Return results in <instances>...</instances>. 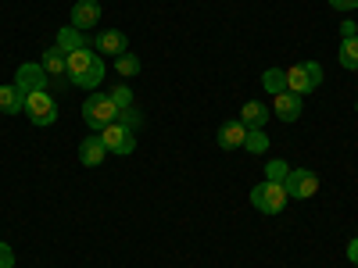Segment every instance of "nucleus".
I'll list each match as a JSON object with an SVG mask.
<instances>
[{
	"label": "nucleus",
	"instance_id": "obj_1",
	"mask_svg": "<svg viewBox=\"0 0 358 268\" xmlns=\"http://www.w3.org/2000/svg\"><path fill=\"white\" fill-rule=\"evenodd\" d=\"M83 122L90 126V129H108L111 122H118V107H115V100L108 97V94H90L86 97V104H83Z\"/></svg>",
	"mask_w": 358,
	"mask_h": 268
},
{
	"label": "nucleus",
	"instance_id": "obj_2",
	"mask_svg": "<svg viewBox=\"0 0 358 268\" xmlns=\"http://www.w3.org/2000/svg\"><path fill=\"white\" fill-rule=\"evenodd\" d=\"M287 200H290V193L283 190V183H258L255 190H251V204L258 207L262 215H280L283 207H287Z\"/></svg>",
	"mask_w": 358,
	"mask_h": 268
},
{
	"label": "nucleus",
	"instance_id": "obj_3",
	"mask_svg": "<svg viewBox=\"0 0 358 268\" xmlns=\"http://www.w3.org/2000/svg\"><path fill=\"white\" fill-rule=\"evenodd\" d=\"M315 86H322V65H315V61H301V65L287 68V89H290V94L305 97V94H312Z\"/></svg>",
	"mask_w": 358,
	"mask_h": 268
},
{
	"label": "nucleus",
	"instance_id": "obj_4",
	"mask_svg": "<svg viewBox=\"0 0 358 268\" xmlns=\"http://www.w3.org/2000/svg\"><path fill=\"white\" fill-rule=\"evenodd\" d=\"M283 190L297 200H308L319 193V175L312 168H290V175L283 179Z\"/></svg>",
	"mask_w": 358,
	"mask_h": 268
},
{
	"label": "nucleus",
	"instance_id": "obj_5",
	"mask_svg": "<svg viewBox=\"0 0 358 268\" xmlns=\"http://www.w3.org/2000/svg\"><path fill=\"white\" fill-rule=\"evenodd\" d=\"M101 143L108 147V154H133L136 151V136L122 122H111L108 129H101Z\"/></svg>",
	"mask_w": 358,
	"mask_h": 268
},
{
	"label": "nucleus",
	"instance_id": "obj_6",
	"mask_svg": "<svg viewBox=\"0 0 358 268\" xmlns=\"http://www.w3.org/2000/svg\"><path fill=\"white\" fill-rule=\"evenodd\" d=\"M25 114L33 126H54L57 122V104L50 94H29L25 97Z\"/></svg>",
	"mask_w": 358,
	"mask_h": 268
},
{
	"label": "nucleus",
	"instance_id": "obj_7",
	"mask_svg": "<svg viewBox=\"0 0 358 268\" xmlns=\"http://www.w3.org/2000/svg\"><path fill=\"white\" fill-rule=\"evenodd\" d=\"M94 50L104 54V57H118V54L129 50V40H126V33H118V29H101L94 36Z\"/></svg>",
	"mask_w": 358,
	"mask_h": 268
},
{
	"label": "nucleus",
	"instance_id": "obj_8",
	"mask_svg": "<svg viewBox=\"0 0 358 268\" xmlns=\"http://www.w3.org/2000/svg\"><path fill=\"white\" fill-rule=\"evenodd\" d=\"M15 82L25 89V94H47V86H50V75L43 72V65H22Z\"/></svg>",
	"mask_w": 358,
	"mask_h": 268
},
{
	"label": "nucleus",
	"instance_id": "obj_9",
	"mask_svg": "<svg viewBox=\"0 0 358 268\" xmlns=\"http://www.w3.org/2000/svg\"><path fill=\"white\" fill-rule=\"evenodd\" d=\"M97 22H101V4H97V0H76V8H72V25L79 29V33L94 29Z\"/></svg>",
	"mask_w": 358,
	"mask_h": 268
},
{
	"label": "nucleus",
	"instance_id": "obj_10",
	"mask_svg": "<svg viewBox=\"0 0 358 268\" xmlns=\"http://www.w3.org/2000/svg\"><path fill=\"white\" fill-rule=\"evenodd\" d=\"M301 97L297 94H290V89H283V94H276V100H273V111H276V118H283V122H297L301 118Z\"/></svg>",
	"mask_w": 358,
	"mask_h": 268
},
{
	"label": "nucleus",
	"instance_id": "obj_11",
	"mask_svg": "<svg viewBox=\"0 0 358 268\" xmlns=\"http://www.w3.org/2000/svg\"><path fill=\"white\" fill-rule=\"evenodd\" d=\"M40 65H43V72H47L50 79H65V75H69V54H65L62 47H50V50H43Z\"/></svg>",
	"mask_w": 358,
	"mask_h": 268
},
{
	"label": "nucleus",
	"instance_id": "obj_12",
	"mask_svg": "<svg viewBox=\"0 0 358 268\" xmlns=\"http://www.w3.org/2000/svg\"><path fill=\"white\" fill-rule=\"evenodd\" d=\"M104 158H108V147L101 143V136H86V140L79 143V161H83L86 168L104 165Z\"/></svg>",
	"mask_w": 358,
	"mask_h": 268
},
{
	"label": "nucleus",
	"instance_id": "obj_13",
	"mask_svg": "<svg viewBox=\"0 0 358 268\" xmlns=\"http://www.w3.org/2000/svg\"><path fill=\"white\" fill-rule=\"evenodd\" d=\"M97 61H101V54L94 50V43H90V47H79V50H72V54H69V79L83 75L86 68H94Z\"/></svg>",
	"mask_w": 358,
	"mask_h": 268
},
{
	"label": "nucleus",
	"instance_id": "obj_14",
	"mask_svg": "<svg viewBox=\"0 0 358 268\" xmlns=\"http://www.w3.org/2000/svg\"><path fill=\"white\" fill-rule=\"evenodd\" d=\"M25 89L18 86V82H11V86H0V111L4 114H18V111H25Z\"/></svg>",
	"mask_w": 358,
	"mask_h": 268
},
{
	"label": "nucleus",
	"instance_id": "obj_15",
	"mask_svg": "<svg viewBox=\"0 0 358 268\" xmlns=\"http://www.w3.org/2000/svg\"><path fill=\"white\" fill-rule=\"evenodd\" d=\"M244 140H248V126L236 118V122H226L222 129H219V147L222 151H236V147H244Z\"/></svg>",
	"mask_w": 358,
	"mask_h": 268
},
{
	"label": "nucleus",
	"instance_id": "obj_16",
	"mask_svg": "<svg viewBox=\"0 0 358 268\" xmlns=\"http://www.w3.org/2000/svg\"><path fill=\"white\" fill-rule=\"evenodd\" d=\"M265 118H268V107H265L262 100H248V104L241 107V122H244L248 129H265Z\"/></svg>",
	"mask_w": 358,
	"mask_h": 268
},
{
	"label": "nucleus",
	"instance_id": "obj_17",
	"mask_svg": "<svg viewBox=\"0 0 358 268\" xmlns=\"http://www.w3.org/2000/svg\"><path fill=\"white\" fill-rule=\"evenodd\" d=\"M54 47H62L65 54H72V50H79V47H90L86 40H83V33L76 25H65V29H57V43Z\"/></svg>",
	"mask_w": 358,
	"mask_h": 268
},
{
	"label": "nucleus",
	"instance_id": "obj_18",
	"mask_svg": "<svg viewBox=\"0 0 358 268\" xmlns=\"http://www.w3.org/2000/svg\"><path fill=\"white\" fill-rule=\"evenodd\" d=\"M341 68H348V72L358 68V36L341 40Z\"/></svg>",
	"mask_w": 358,
	"mask_h": 268
},
{
	"label": "nucleus",
	"instance_id": "obj_19",
	"mask_svg": "<svg viewBox=\"0 0 358 268\" xmlns=\"http://www.w3.org/2000/svg\"><path fill=\"white\" fill-rule=\"evenodd\" d=\"M262 86L268 89V94H283V89H287V72H280V68H265L262 72Z\"/></svg>",
	"mask_w": 358,
	"mask_h": 268
},
{
	"label": "nucleus",
	"instance_id": "obj_20",
	"mask_svg": "<svg viewBox=\"0 0 358 268\" xmlns=\"http://www.w3.org/2000/svg\"><path fill=\"white\" fill-rule=\"evenodd\" d=\"M101 79H104V61H97L94 68H86L83 75H76V79H69V82H76V86H83V89H97Z\"/></svg>",
	"mask_w": 358,
	"mask_h": 268
},
{
	"label": "nucleus",
	"instance_id": "obj_21",
	"mask_svg": "<svg viewBox=\"0 0 358 268\" xmlns=\"http://www.w3.org/2000/svg\"><path fill=\"white\" fill-rule=\"evenodd\" d=\"M115 72L122 75V79H133V75L140 72V57L129 54V50H126V54H118V57H115Z\"/></svg>",
	"mask_w": 358,
	"mask_h": 268
},
{
	"label": "nucleus",
	"instance_id": "obj_22",
	"mask_svg": "<svg viewBox=\"0 0 358 268\" xmlns=\"http://www.w3.org/2000/svg\"><path fill=\"white\" fill-rule=\"evenodd\" d=\"M265 147H268V136H265V129H248L244 151H248V154H265Z\"/></svg>",
	"mask_w": 358,
	"mask_h": 268
},
{
	"label": "nucleus",
	"instance_id": "obj_23",
	"mask_svg": "<svg viewBox=\"0 0 358 268\" xmlns=\"http://www.w3.org/2000/svg\"><path fill=\"white\" fill-rule=\"evenodd\" d=\"M108 97L115 100V107H118V111H126V107H133V89H129V86H122V82H118V86L111 89Z\"/></svg>",
	"mask_w": 358,
	"mask_h": 268
},
{
	"label": "nucleus",
	"instance_id": "obj_24",
	"mask_svg": "<svg viewBox=\"0 0 358 268\" xmlns=\"http://www.w3.org/2000/svg\"><path fill=\"white\" fill-rule=\"evenodd\" d=\"M290 175V165L287 161H268V168H265V179H268V183H283V179Z\"/></svg>",
	"mask_w": 358,
	"mask_h": 268
},
{
	"label": "nucleus",
	"instance_id": "obj_25",
	"mask_svg": "<svg viewBox=\"0 0 358 268\" xmlns=\"http://www.w3.org/2000/svg\"><path fill=\"white\" fill-rule=\"evenodd\" d=\"M0 268H15V251L8 244H0Z\"/></svg>",
	"mask_w": 358,
	"mask_h": 268
},
{
	"label": "nucleus",
	"instance_id": "obj_26",
	"mask_svg": "<svg viewBox=\"0 0 358 268\" xmlns=\"http://www.w3.org/2000/svg\"><path fill=\"white\" fill-rule=\"evenodd\" d=\"M330 8H334V11H355L358 0H330Z\"/></svg>",
	"mask_w": 358,
	"mask_h": 268
},
{
	"label": "nucleus",
	"instance_id": "obj_27",
	"mask_svg": "<svg viewBox=\"0 0 358 268\" xmlns=\"http://www.w3.org/2000/svg\"><path fill=\"white\" fill-rule=\"evenodd\" d=\"M348 258H351V265H358V236L348 244Z\"/></svg>",
	"mask_w": 358,
	"mask_h": 268
},
{
	"label": "nucleus",
	"instance_id": "obj_28",
	"mask_svg": "<svg viewBox=\"0 0 358 268\" xmlns=\"http://www.w3.org/2000/svg\"><path fill=\"white\" fill-rule=\"evenodd\" d=\"M341 36H344V40H348V36H358V33H355V22H344V25H341Z\"/></svg>",
	"mask_w": 358,
	"mask_h": 268
},
{
	"label": "nucleus",
	"instance_id": "obj_29",
	"mask_svg": "<svg viewBox=\"0 0 358 268\" xmlns=\"http://www.w3.org/2000/svg\"><path fill=\"white\" fill-rule=\"evenodd\" d=\"M355 111H358V100H355Z\"/></svg>",
	"mask_w": 358,
	"mask_h": 268
}]
</instances>
